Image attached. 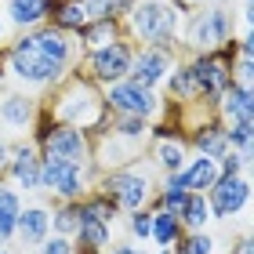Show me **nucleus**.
I'll return each mask as SVG.
<instances>
[{
    "instance_id": "nucleus-27",
    "label": "nucleus",
    "mask_w": 254,
    "mask_h": 254,
    "mask_svg": "<svg viewBox=\"0 0 254 254\" xmlns=\"http://www.w3.org/2000/svg\"><path fill=\"white\" fill-rule=\"evenodd\" d=\"M138 4V0H80V7H84L87 22L95 18H113V22H124L127 15H131V7Z\"/></svg>"
},
{
    "instance_id": "nucleus-13",
    "label": "nucleus",
    "mask_w": 254,
    "mask_h": 254,
    "mask_svg": "<svg viewBox=\"0 0 254 254\" xmlns=\"http://www.w3.org/2000/svg\"><path fill=\"white\" fill-rule=\"evenodd\" d=\"M178 59L182 55H171V51H160V48H134V59H131L127 76H131L134 84H142V87L160 91L164 80H167V73H171V65H175Z\"/></svg>"
},
{
    "instance_id": "nucleus-26",
    "label": "nucleus",
    "mask_w": 254,
    "mask_h": 254,
    "mask_svg": "<svg viewBox=\"0 0 254 254\" xmlns=\"http://www.w3.org/2000/svg\"><path fill=\"white\" fill-rule=\"evenodd\" d=\"M178 222L186 233H200V229L211 225V207H207V196L203 192H189L186 207L178 211Z\"/></svg>"
},
{
    "instance_id": "nucleus-28",
    "label": "nucleus",
    "mask_w": 254,
    "mask_h": 254,
    "mask_svg": "<svg viewBox=\"0 0 254 254\" xmlns=\"http://www.w3.org/2000/svg\"><path fill=\"white\" fill-rule=\"evenodd\" d=\"M80 203H84V207H87V211L95 214V218H102L106 225H113V229H117V222L124 218V214H120V207L113 203L106 192H98V189H91V192H87V196H84Z\"/></svg>"
},
{
    "instance_id": "nucleus-18",
    "label": "nucleus",
    "mask_w": 254,
    "mask_h": 254,
    "mask_svg": "<svg viewBox=\"0 0 254 254\" xmlns=\"http://www.w3.org/2000/svg\"><path fill=\"white\" fill-rule=\"evenodd\" d=\"M109 244H113V225H106L102 218H95L84 203H80V225L73 233L76 254H102Z\"/></svg>"
},
{
    "instance_id": "nucleus-19",
    "label": "nucleus",
    "mask_w": 254,
    "mask_h": 254,
    "mask_svg": "<svg viewBox=\"0 0 254 254\" xmlns=\"http://www.w3.org/2000/svg\"><path fill=\"white\" fill-rule=\"evenodd\" d=\"M51 4H55V0H4V22H7V29L26 33V29L44 26L48 15H51Z\"/></svg>"
},
{
    "instance_id": "nucleus-31",
    "label": "nucleus",
    "mask_w": 254,
    "mask_h": 254,
    "mask_svg": "<svg viewBox=\"0 0 254 254\" xmlns=\"http://www.w3.org/2000/svg\"><path fill=\"white\" fill-rule=\"evenodd\" d=\"M225 142H229V149H236V153H251V142H254V120L225 124Z\"/></svg>"
},
{
    "instance_id": "nucleus-8",
    "label": "nucleus",
    "mask_w": 254,
    "mask_h": 254,
    "mask_svg": "<svg viewBox=\"0 0 254 254\" xmlns=\"http://www.w3.org/2000/svg\"><path fill=\"white\" fill-rule=\"evenodd\" d=\"M98 171L95 167H80L59 156H44L40 153V192L48 200H84L95 186Z\"/></svg>"
},
{
    "instance_id": "nucleus-15",
    "label": "nucleus",
    "mask_w": 254,
    "mask_h": 254,
    "mask_svg": "<svg viewBox=\"0 0 254 254\" xmlns=\"http://www.w3.org/2000/svg\"><path fill=\"white\" fill-rule=\"evenodd\" d=\"M182 138H186L189 153H196V156L222 160V156L229 153V142H225V124L218 120V117H203V120H192V124H186Z\"/></svg>"
},
{
    "instance_id": "nucleus-33",
    "label": "nucleus",
    "mask_w": 254,
    "mask_h": 254,
    "mask_svg": "<svg viewBox=\"0 0 254 254\" xmlns=\"http://www.w3.org/2000/svg\"><path fill=\"white\" fill-rule=\"evenodd\" d=\"M37 254H76V247H73V240H69V236H55V233H51V236L37 247Z\"/></svg>"
},
{
    "instance_id": "nucleus-3",
    "label": "nucleus",
    "mask_w": 254,
    "mask_h": 254,
    "mask_svg": "<svg viewBox=\"0 0 254 254\" xmlns=\"http://www.w3.org/2000/svg\"><path fill=\"white\" fill-rule=\"evenodd\" d=\"M182 0H138L131 15L124 18V37L134 40V48H160L171 55H182L178 48V26L186 18Z\"/></svg>"
},
{
    "instance_id": "nucleus-23",
    "label": "nucleus",
    "mask_w": 254,
    "mask_h": 254,
    "mask_svg": "<svg viewBox=\"0 0 254 254\" xmlns=\"http://www.w3.org/2000/svg\"><path fill=\"white\" fill-rule=\"evenodd\" d=\"M22 192L7 182H0V244H11L15 240V222H18V211H22Z\"/></svg>"
},
{
    "instance_id": "nucleus-36",
    "label": "nucleus",
    "mask_w": 254,
    "mask_h": 254,
    "mask_svg": "<svg viewBox=\"0 0 254 254\" xmlns=\"http://www.w3.org/2000/svg\"><path fill=\"white\" fill-rule=\"evenodd\" d=\"M7 156H11V138L0 134V182H4V167H7Z\"/></svg>"
},
{
    "instance_id": "nucleus-41",
    "label": "nucleus",
    "mask_w": 254,
    "mask_h": 254,
    "mask_svg": "<svg viewBox=\"0 0 254 254\" xmlns=\"http://www.w3.org/2000/svg\"><path fill=\"white\" fill-rule=\"evenodd\" d=\"M26 254H29V251H26Z\"/></svg>"
},
{
    "instance_id": "nucleus-25",
    "label": "nucleus",
    "mask_w": 254,
    "mask_h": 254,
    "mask_svg": "<svg viewBox=\"0 0 254 254\" xmlns=\"http://www.w3.org/2000/svg\"><path fill=\"white\" fill-rule=\"evenodd\" d=\"M80 225V200H51V233L73 240Z\"/></svg>"
},
{
    "instance_id": "nucleus-2",
    "label": "nucleus",
    "mask_w": 254,
    "mask_h": 254,
    "mask_svg": "<svg viewBox=\"0 0 254 254\" xmlns=\"http://www.w3.org/2000/svg\"><path fill=\"white\" fill-rule=\"evenodd\" d=\"M0 62H4V73L7 80H15L22 91H33V95H48V91L65 80L73 69H65L62 62H55L48 51L33 40V29L26 33H15L4 51H0Z\"/></svg>"
},
{
    "instance_id": "nucleus-22",
    "label": "nucleus",
    "mask_w": 254,
    "mask_h": 254,
    "mask_svg": "<svg viewBox=\"0 0 254 254\" xmlns=\"http://www.w3.org/2000/svg\"><path fill=\"white\" fill-rule=\"evenodd\" d=\"M76 48H80V55L84 51H95V48H102V44H109V40H117V37H124V22H113V18H95V22H84L76 33Z\"/></svg>"
},
{
    "instance_id": "nucleus-37",
    "label": "nucleus",
    "mask_w": 254,
    "mask_h": 254,
    "mask_svg": "<svg viewBox=\"0 0 254 254\" xmlns=\"http://www.w3.org/2000/svg\"><path fill=\"white\" fill-rule=\"evenodd\" d=\"M11 37H7V22H4V11H0V48H4Z\"/></svg>"
},
{
    "instance_id": "nucleus-6",
    "label": "nucleus",
    "mask_w": 254,
    "mask_h": 254,
    "mask_svg": "<svg viewBox=\"0 0 254 254\" xmlns=\"http://www.w3.org/2000/svg\"><path fill=\"white\" fill-rule=\"evenodd\" d=\"M236 40V37H233ZM233 40L218 51H207V55H182L189 69V80H192V102L214 109L218 98L229 91L233 76H229V62H233Z\"/></svg>"
},
{
    "instance_id": "nucleus-5",
    "label": "nucleus",
    "mask_w": 254,
    "mask_h": 254,
    "mask_svg": "<svg viewBox=\"0 0 254 254\" xmlns=\"http://www.w3.org/2000/svg\"><path fill=\"white\" fill-rule=\"evenodd\" d=\"M156 182H160V175L153 171V164H149V160H134V164H127V167L98 171V178H95L91 189L106 192L109 200L120 207V214H131L138 207H153Z\"/></svg>"
},
{
    "instance_id": "nucleus-14",
    "label": "nucleus",
    "mask_w": 254,
    "mask_h": 254,
    "mask_svg": "<svg viewBox=\"0 0 254 254\" xmlns=\"http://www.w3.org/2000/svg\"><path fill=\"white\" fill-rule=\"evenodd\" d=\"M48 236H51V200L48 203H40V200L22 203L18 222H15V240H11V244H18L22 251H37Z\"/></svg>"
},
{
    "instance_id": "nucleus-35",
    "label": "nucleus",
    "mask_w": 254,
    "mask_h": 254,
    "mask_svg": "<svg viewBox=\"0 0 254 254\" xmlns=\"http://www.w3.org/2000/svg\"><path fill=\"white\" fill-rule=\"evenodd\" d=\"M225 254H254V244H251V236L247 233H240L233 244H229V251Z\"/></svg>"
},
{
    "instance_id": "nucleus-24",
    "label": "nucleus",
    "mask_w": 254,
    "mask_h": 254,
    "mask_svg": "<svg viewBox=\"0 0 254 254\" xmlns=\"http://www.w3.org/2000/svg\"><path fill=\"white\" fill-rule=\"evenodd\" d=\"M182 233H186V229H182L178 214L153 207V229H149V244H153V247H175L178 240H182Z\"/></svg>"
},
{
    "instance_id": "nucleus-38",
    "label": "nucleus",
    "mask_w": 254,
    "mask_h": 254,
    "mask_svg": "<svg viewBox=\"0 0 254 254\" xmlns=\"http://www.w3.org/2000/svg\"><path fill=\"white\" fill-rule=\"evenodd\" d=\"M0 254H15V251H11V244H0Z\"/></svg>"
},
{
    "instance_id": "nucleus-16",
    "label": "nucleus",
    "mask_w": 254,
    "mask_h": 254,
    "mask_svg": "<svg viewBox=\"0 0 254 254\" xmlns=\"http://www.w3.org/2000/svg\"><path fill=\"white\" fill-rule=\"evenodd\" d=\"M40 102L44 98L33 95V91H4L0 95V127H7L15 134H29Z\"/></svg>"
},
{
    "instance_id": "nucleus-12",
    "label": "nucleus",
    "mask_w": 254,
    "mask_h": 254,
    "mask_svg": "<svg viewBox=\"0 0 254 254\" xmlns=\"http://www.w3.org/2000/svg\"><path fill=\"white\" fill-rule=\"evenodd\" d=\"M4 182L15 186L22 196L29 192H40V149L22 138V142H11V156H7V167H4Z\"/></svg>"
},
{
    "instance_id": "nucleus-4",
    "label": "nucleus",
    "mask_w": 254,
    "mask_h": 254,
    "mask_svg": "<svg viewBox=\"0 0 254 254\" xmlns=\"http://www.w3.org/2000/svg\"><path fill=\"white\" fill-rule=\"evenodd\" d=\"M236 37V7L233 4H200L189 7L178 26L182 55H207L225 48Z\"/></svg>"
},
{
    "instance_id": "nucleus-17",
    "label": "nucleus",
    "mask_w": 254,
    "mask_h": 254,
    "mask_svg": "<svg viewBox=\"0 0 254 254\" xmlns=\"http://www.w3.org/2000/svg\"><path fill=\"white\" fill-rule=\"evenodd\" d=\"M149 164H153L156 175H178L182 167H186V160L192 156L189 153V145H186V138L182 134H164V138H149Z\"/></svg>"
},
{
    "instance_id": "nucleus-1",
    "label": "nucleus",
    "mask_w": 254,
    "mask_h": 254,
    "mask_svg": "<svg viewBox=\"0 0 254 254\" xmlns=\"http://www.w3.org/2000/svg\"><path fill=\"white\" fill-rule=\"evenodd\" d=\"M48 109L55 113V120L65 124V127H80V131H87L95 138L102 131V124H106L109 109H106V98H102V87L95 80H87L80 69H73L65 80H59L48 95Z\"/></svg>"
},
{
    "instance_id": "nucleus-39",
    "label": "nucleus",
    "mask_w": 254,
    "mask_h": 254,
    "mask_svg": "<svg viewBox=\"0 0 254 254\" xmlns=\"http://www.w3.org/2000/svg\"><path fill=\"white\" fill-rule=\"evenodd\" d=\"M153 254H175V251H171V247H156Z\"/></svg>"
},
{
    "instance_id": "nucleus-30",
    "label": "nucleus",
    "mask_w": 254,
    "mask_h": 254,
    "mask_svg": "<svg viewBox=\"0 0 254 254\" xmlns=\"http://www.w3.org/2000/svg\"><path fill=\"white\" fill-rule=\"evenodd\" d=\"M124 229H127V240H134V244H149V229H153V207H138V211L124 214Z\"/></svg>"
},
{
    "instance_id": "nucleus-11",
    "label": "nucleus",
    "mask_w": 254,
    "mask_h": 254,
    "mask_svg": "<svg viewBox=\"0 0 254 254\" xmlns=\"http://www.w3.org/2000/svg\"><path fill=\"white\" fill-rule=\"evenodd\" d=\"M44 156H59L69 160V164H80V167H95V142H91L87 131L80 127H65V124H55V131L48 134V142L40 145ZM98 171V167H95Z\"/></svg>"
},
{
    "instance_id": "nucleus-32",
    "label": "nucleus",
    "mask_w": 254,
    "mask_h": 254,
    "mask_svg": "<svg viewBox=\"0 0 254 254\" xmlns=\"http://www.w3.org/2000/svg\"><path fill=\"white\" fill-rule=\"evenodd\" d=\"M218 171H222V175H251V153L229 149V153L218 160Z\"/></svg>"
},
{
    "instance_id": "nucleus-40",
    "label": "nucleus",
    "mask_w": 254,
    "mask_h": 254,
    "mask_svg": "<svg viewBox=\"0 0 254 254\" xmlns=\"http://www.w3.org/2000/svg\"><path fill=\"white\" fill-rule=\"evenodd\" d=\"M240 4H251V0H240Z\"/></svg>"
},
{
    "instance_id": "nucleus-29",
    "label": "nucleus",
    "mask_w": 254,
    "mask_h": 254,
    "mask_svg": "<svg viewBox=\"0 0 254 254\" xmlns=\"http://www.w3.org/2000/svg\"><path fill=\"white\" fill-rule=\"evenodd\" d=\"M171 251H175V254H214L218 240L207 233V229H200V233H182V240Z\"/></svg>"
},
{
    "instance_id": "nucleus-21",
    "label": "nucleus",
    "mask_w": 254,
    "mask_h": 254,
    "mask_svg": "<svg viewBox=\"0 0 254 254\" xmlns=\"http://www.w3.org/2000/svg\"><path fill=\"white\" fill-rule=\"evenodd\" d=\"M218 160H211V156H189L186 160V167L178 171V178H182V186H186V192H207L218 182Z\"/></svg>"
},
{
    "instance_id": "nucleus-7",
    "label": "nucleus",
    "mask_w": 254,
    "mask_h": 254,
    "mask_svg": "<svg viewBox=\"0 0 254 254\" xmlns=\"http://www.w3.org/2000/svg\"><path fill=\"white\" fill-rule=\"evenodd\" d=\"M102 98H106V109L117 113V117H142L149 124H156V120L167 117V98L160 95V91H153V87L134 84L131 76L102 87Z\"/></svg>"
},
{
    "instance_id": "nucleus-20",
    "label": "nucleus",
    "mask_w": 254,
    "mask_h": 254,
    "mask_svg": "<svg viewBox=\"0 0 254 254\" xmlns=\"http://www.w3.org/2000/svg\"><path fill=\"white\" fill-rule=\"evenodd\" d=\"M218 120L222 124H244L254 120V87H240V84H229V91L218 98Z\"/></svg>"
},
{
    "instance_id": "nucleus-9",
    "label": "nucleus",
    "mask_w": 254,
    "mask_h": 254,
    "mask_svg": "<svg viewBox=\"0 0 254 254\" xmlns=\"http://www.w3.org/2000/svg\"><path fill=\"white\" fill-rule=\"evenodd\" d=\"M131 59H134V40L117 37V40L102 44V48H95V51H84L80 62H76V69L87 80H95L98 87H109V84H117V80L127 76Z\"/></svg>"
},
{
    "instance_id": "nucleus-10",
    "label": "nucleus",
    "mask_w": 254,
    "mask_h": 254,
    "mask_svg": "<svg viewBox=\"0 0 254 254\" xmlns=\"http://www.w3.org/2000/svg\"><path fill=\"white\" fill-rule=\"evenodd\" d=\"M203 196L211 207V222H233L251 203V175H218V182Z\"/></svg>"
},
{
    "instance_id": "nucleus-34",
    "label": "nucleus",
    "mask_w": 254,
    "mask_h": 254,
    "mask_svg": "<svg viewBox=\"0 0 254 254\" xmlns=\"http://www.w3.org/2000/svg\"><path fill=\"white\" fill-rule=\"evenodd\" d=\"M106 254H149L145 251V244H134V240H113V244L106 247Z\"/></svg>"
}]
</instances>
